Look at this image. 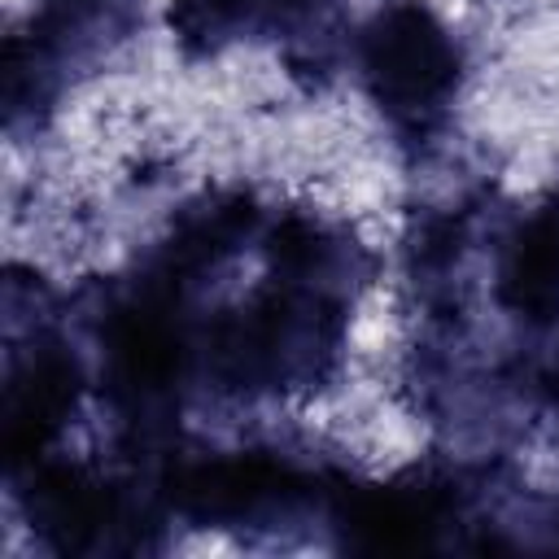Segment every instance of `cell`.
<instances>
[{
  "instance_id": "obj_2",
  "label": "cell",
  "mask_w": 559,
  "mask_h": 559,
  "mask_svg": "<svg viewBox=\"0 0 559 559\" xmlns=\"http://www.w3.org/2000/svg\"><path fill=\"white\" fill-rule=\"evenodd\" d=\"M332 0H170L166 26L183 52L210 57L245 35H310Z\"/></svg>"
},
{
  "instance_id": "obj_3",
  "label": "cell",
  "mask_w": 559,
  "mask_h": 559,
  "mask_svg": "<svg viewBox=\"0 0 559 559\" xmlns=\"http://www.w3.org/2000/svg\"><path fill=\"white\" fill-rule=\"evenodd\" d=\"M66 4H105V0H66Z\"/></svg>"
},
{
  "instance_id": "obj_1",
  "label": "cell",
  "mask_w": 559,
  "mask_h": 559,
  "mask_svg": "<svg viewBox=\"0 0 559 559\" xmlns=\"http://www.w3.org/2000/svg\"><path fill=\"white\" fill-rule=\"evenodd\" d=\"M358 74L397 131L428 135L454 105L463 52L424 0H389L358 35Z\"/></svg>"
}]
</instances>
